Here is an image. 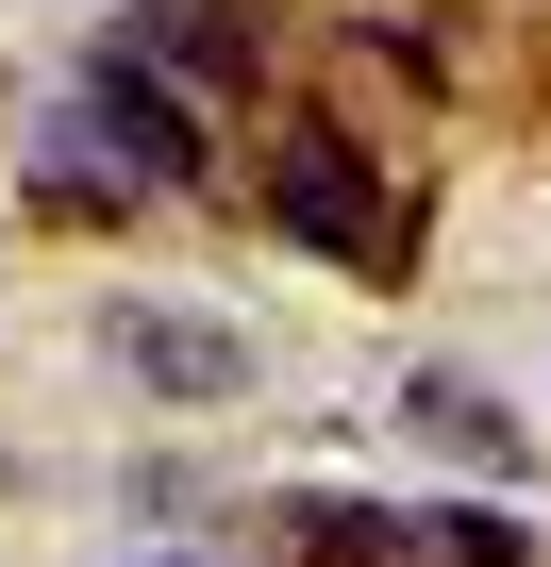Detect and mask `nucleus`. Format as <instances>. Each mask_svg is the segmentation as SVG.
Returning a JSON list of instances; mask_svg holds the SVG:
<instances>
[{"instance_id":"nucleus-2","label":"nucleus","mask_w":551,"mask_h":567,"mask_svg":"<svg viewBox=\"0 0 551 567\" xmlns=\"http://www.w3.org/2000/svg\"><path fill=\"white\" fill-rule=\"evenodd\" d=\"M68 117H84L151 200H201V184H217V101H201L184 68H151L134 34H101V51L68 68Z\"/></svg>"},{"instance_id":"nucleus-1","label":"nucleus","mask_w":551,"mask_h":567,"mask_svg":"<svg viewBox=\"0 0 551 567\" xmlns=\"http://www.w3.org/2000/svg\"><path fill=\"white\" fill-rule=\"evenodd\" d=\"M251 200H267L285 250H318V267H351V284H401V267H418V184H401L351 117H285Z\"/></svg>"},{"instance_id":"nucleus-5","label":"nucleus","mask_w":551,"mask_h":567,"mask_svg":"<svg viewBox=\"0 0 551 567\" xmlns=\"http://www.w3.org/2000/svg\"><path fill=\"white\" fill-rule=\"evenodd\" d=\"M18 184H34V217H68V234H118V217H151V184H134V167H118V151H101L84 117H68V101L34 117V151H18Z\"/></svg>"},{"instance_id":"nucleus-6","label":"nucleus","mask_w":551,"mask_h":567,"mask_svg":"<svg viewBox=\"0 0 551 567\" xmlns=\"http://www.w3.org/2000/svg\"><path fill=\"white\" fill-rule=\"evenodd\" d=\"M401 417H418V434H435L451 467H484V484L518 467V417H501V401H484L468 368H418V384H401Z\"/></svg>"},{"instance_id":"nucleus-4","label":"nucleus","mask_w":551,"mask_h":567,"mask_svg":"<svg viewBox=\"0 0 551 567\" xmlns=\"http://www.w3.org/2000/svg\"><path fill=\"white\" fill-rule=\"evenodd\" d=\"M118 34H134L151 68H184L217 117H234V101H267V18H251V0H134Z\"/></svg>"},{"instance_id":"nucleus-7","label":"nucleus","mask_w":551,"mask_h":567,"mask_svg":"<svg viewBox=\"0 0 551 567\" xmlns=\"http://www.w3.org/2000/svg\"><path fill=\"white\" fill-rule=\"evenodd\" d=\"M418 550H435V567H551L501 501H418Z\"/></svg>"},{"instance_id":"nucleus-3","label":"nucleus","mask_w":551,"mask_h":567,"mask_svg":"<svg viewBox=\"0 0 551 567\" xmlns=\"http://www.w3.org/2000/svg\"><path fill=\"white\" fill-rule=\"evenodd\" d=\"M101 368L134 384V401H234L251 384V334L234 318H201V301H151V284H118V301H101Z\"/></svg>"}]
</instances>
